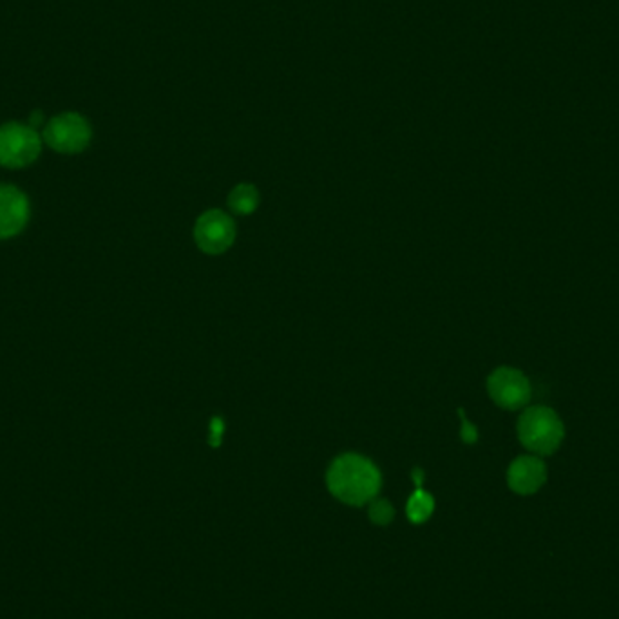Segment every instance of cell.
Instances as JSON below:
<instances>
[{"label": "cell", "instance_id": "1", "mask_svg": "<svg viewBox=\"0 0 619 619\" xmlns=\"http://www.w3.org/2000/svg\"><path fill=\"white\" fill-rule=\"evenodd\" d=\"M330 493L348 503L365 505L375 500L381 491V473L374 462L360 454H342L334 460L326 475Z\"/></svg>", "mask_w": 619, "mask_h": 619}, {"label": "cell", "instance_id": "2", "mask_svg": "<svg viewBox=\"0 0 619 619\" xmlns=\"http://www.w3.org/2000/svg\"><path fill=\"white\" fill-rule=\"evenodd\" d=\"M563 424L549 407L536 406L526 409L519 419V438L535 454H552L563 440Z\"/></svg>", "mask_w": 619, "mask_h": 619}, {"label": "cell", "instance_id": "3", "mask_svg": "<svg viewBox=\"0 0 619 619\" xmlns=\"http://www.w3.org/2000/svg\"><path fill=\"white\" fill-rule=\"evenodd\" d=\"M42 149V140L31 125L10 122L0 125V165L20 169L33 164Z\"/></svg>", "mask_w": 619, "mask_h": 619}, {"label": "cell", "instance_id": "4", "mask_svg": "<svg viewBox=\"0 0 619 619\" xmlns=\"http://www.w3.org/2000/svg\"><path fill=\"white\" fill-rule=\"evenodd\" d=\"M44 141L64 154L82 152L91 141V125L78 113H64L45 125Z\"/></svg>", "mask_w": 619, "mask_h": 619}, {"label": "cell", "instance_id": "5", "mask_svg": "<svg viewBox=\"0 0 619 619\" xmlns=\"http://www.w3.org/2000/svg\"><path fill=\"white\" fill-rule=\"evenodd\" d=\"M491 398L503 409H520L531 398V384L514 368H498L487 381Z\"/></svg>", "mask_w": 619, "mask_h": 619}, {"label": "cell", "instance_id": "6", "mask_svg": "<svg viewBox=\"0 0 619 619\" xmlns=\"http://www.w3.org/2000/svg\"><path fill=\"white\" fill-rule=\"evenodd\" d=\"M236 237V225L230 216L221 211L205 213L194 229V239L197 246L206 253L225 252Z\"/></svg>", "mask_w": 619, "mask_h": 619}, {"label": "cell", "instance_id": "7", "mask_svg": "<svg viewBox=\"0 0 619 619\" xmlns=\"http://www.w3.org/2000/svg\"><path fill=\"white\" fill-rule=\"evenodd\" d=\"M547 480V468L545 463L535 456H519L516 458L507 471V484L509 487L522 496L535 494L542 489V486Z\"/></svg>", "mask_w": 619, "mask_h": 619}, {"label": "cell", "instance_id": "8", "mask_svg": "<svg viewBox=\"0 0 619 619\" xmlns=\"http://www.w3.org/2000/svg\"><path fill=\"white\" fill-rule=\"evenodd\" d=\"M28 218L26 196L12 185H0V239L17 236L26 227Z\"/></svg>", "mask_w": 619, "mask_h": 619}, {"label": "cell", "instance_id": "9", "mask_svg": "<svg viewBox=\"0 0 619 619\" xmlns=\"http://www.w3.org/2000/svg\"><path fill=\"white\" fill-rule=\"evenodd\" d=\"M435 510V500L430 493L422 491L421 487L413 493L407 500L406 505V512L407 519L411 524H424L426 520H430V516Z\"/></svg>", "mask_w": 619, "mask_h": 619}, {"label": "cell", "instance_id": "10", "mask_svg": "<svg viewBox=\"0 0 619 619\" xmlns=\"http://www.w3.org/2000/svg\"><path fill=\"white\" fill-rule=\"evenodd\" d=\"M260 205V194L252 185H237L229 196V206L239 216L252 214Z\"/></svg>", "mask_w": 619, "mask_h": 619}, {"label": "cell", "instance_id": "11", "mask_svg": "<svg viewBox=\"0 0 619 619\" xmlns=\"http://www.w3.org/2000/svg\"><path fill=\"white\" fill-rule=\"evenodd\" d=\"M368 512H370V520L375 526H388L395 516V510L388 500H372Z\"/></svg>", "mask_w": 619, "mask_h": 619}, {"label": "cell", "instance_id": "12", "mask_svg": "<svg viewBox=\"0 0 619 619\" xmlns=\"http://www.w3.org/2000/svg\"><path fill=\"white\" fill-rule=\"evenodd\" d=\"M460 417H462V440L466 442V444H475L477 438H478V433L475 430V426L471 422L466 421V417H463V411L460 409Z\"/></svg>", "mask_w": 619, "mask_h": 619}, {"label": "cell", "instance_id": "13", "mask_svg": "<svg viewBox=\"0 0 619 619\" xmlns=\"http://www.w3.org/2000/svg\"><path fill=\"white\" fill-rule=\"evenodd\" d=\"M211 430H213L211 444H213V446H218V444H220V438H221V435H223V431H225L223 421H221V419H214V421H213V426H211Z\"/></svg>", "mask_w": 619, "mask_h": 619}, {"label": "cell", "instance_id": "14", "mask_svg": "<svg viewBox=\"0 0 619 619\" xmlns=\"http://www.w3.org/2000/svg\"><path fill=\"white\" fill-rule=\"evenodd\" d=\"M42 120H44V117H42V113L40 111H36V113H33V117H31V127L33 129H36L40 124H42Z\"/></svg>", "mask_w": 619, "mask_h": 619}, {"label": "cell", "instance_id": "15", "mask_svg": "<svg viewBox=\"0 0 619 619\" xmlns=\"http://www.w3.org/2000/svg\"><path fill=\"white\" fill-rule=\"evenodd\" d=\"M413 480H415V484L421 487V484H422V471L421 470L413 471Z\"/></svg>", "mask_w": 619, "mask_h": 619}]
</instances>
